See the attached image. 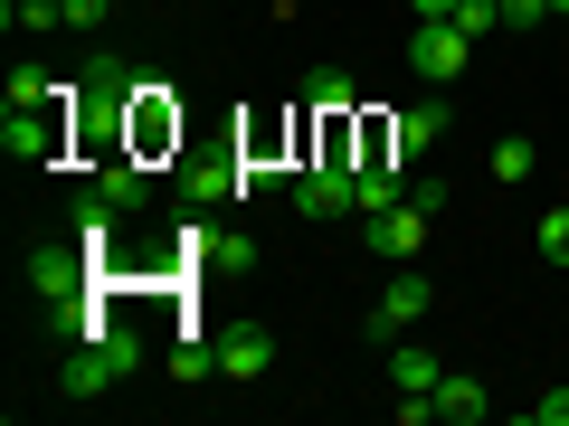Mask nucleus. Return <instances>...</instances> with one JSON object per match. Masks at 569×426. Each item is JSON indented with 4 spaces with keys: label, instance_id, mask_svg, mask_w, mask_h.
Listing matches in <instances>:
<instances>
[{
    "label": "nucleus",
    "instance_id": "obj_17",
    "mask_svg": "<svg viewBox=\"0 0 569 426\" xmlns=\"http://www.w3.org/2000/svg\"><path fill=\"white\" fill-rule=\"evenodd\" d=\"M447 20H456V29H466V39H485V29H503V0H456Z\"/></svg>",
    "mask_w": 569,
    "mask_h": 426
},
{
    "label": "nucleus",
    "instance_id": "obj_15",
    "mask_svg": "<svg viewBox=\"0 0 569 426\" xmlns=\"http://www.w3.org/2000/svg\"><path fill=\"white\" fill-rule=\"evenodd\" d=\"M305 95H313V114H351V77H342V67H323Z\"/></svg>",
    "mask_w": 569,
    "mask_h": 426
},
{
    "label": "nucleus",
    "instance_id": "obj_9",
    "mask_svg": "<svg viewBox=\"0 0 569 426\" xmlns=\"http://www.w3.org/2000/svg\"><path fill=\"white\" fill-rule=\"evenodd\" d=\"M96 200L114 209V219L152 209V181H142V162H133V152H104V162H96Z\"/></svg>",
    "mask_w": 569,
    "mask_h": 426
},
{
    "label": "nucleus",
    "instance_id": "obj_21",
    "mask_svg": "<svg viewBox=\"0 0 569 426\" xmlns=\"http://www.w3.org/2000/svg\"><path fill=\"white\" fill-rule=\"evenodd\" d=\"M39 95H67V85H48L39 67H10V104H39Z\"/></svg>",
    "mask_w": 569,
    "mask_h": 426
},
{
    "label": "nucleus",
    "instance_id": "obj_1",
    "mask_svg": "<svg viewBox=\"0 0 569 426\" xmlns=\"http://www.w3.org/2000/svg\"><path fill=\"white\" fill-rule=\"evenodd\" d=\"M142 332L133 323H96L86 313L77 323V351H67V398H104V388H123V379H142Z\"/></svg>",
    "mask_w": 569,
    "mask_h": 426
},
{
    "label": "nucleus",
    "instance_id": "obj_12",
    "mask_svg": "<svg viewBox=\"0 0 569 426\" xmlns=\"http://www.w3.org/2000/svg\"><path fill=\"white\" fill-rule=\"evenodd\" d=\"M437 379H447V369L427 361L418 342H389V388H437Z\"/></svg>",
    "mask_w": 569,
    "mask_h": 426
},
{
    "label": "nucleus",
    "instance_id": "obj_10",
    "mask_svg": "<svg viewBox=\"0 0 569 426\" xmlns=\"http://www.w3.org/2000/svg\"><path fill=\"white\" fill-rule=\"evenodd\" d=\"M427 398H437V417H447V426H485V407H493V398H485V379H466V369H447Z\"/></svg>",
    "mask_w": 569,
    "mask_h": 426
},
{
    "label": "nucleus",
    "instance_id": "obj_20",
    "mask_svg": "<svg viewBox=\"0 0 569 426\" xmlns=\"http://www.w3.org/2000/svg\"><path fill=\"white\" fill-rule=\"evenodd\" d=\"M0 20H10V29H58V0H10Z\"/></svg>",
    "mask_w": 569,
    "mask_h": 426
},
{
    "label": "nucleus",
    "instance_id": "obj_8",
    "mask_svg": "<svg viewBox=\"0 0 569 426\" xmlns=\"http://www.w3.org/2000/svg\"><path fill=\"white\" fill-rule=\"evenodd\" d=\"M418 246H427V209H418V200H399V209H370V256L408 265Z\"/></svg>",
    "mask_w": 569,
    "mask_h": 426
},
{
    "label": "nucleus",
    "instance_id": "obj_16",
    "mask_svg": "<svg viewBox=\"0 0 569 426\" xmlns=\"http://www.w3.org/2000/svg\"><path fill=\"white\" fill-rule=\"evenodd\" d=\"M238 181H247V171H228V162H200V171H190V200L209 209V200H228V190H238Z\"/></svg>",
    "mask_w": 569,
    "mask_h": 426
},
{
    "label": "nucleus",
    "instance_id": "obj_24",
    "mask_svg": "<svg viewBox=\"0 0 569 426\" xmlns=\"http://www.w3.org/2000/svg\"><path fill=\"white\" fill-rule=\"evenodd\" d=\"M456 0H408V20H447Z\"/></svg>",
    "mask_w": 569,
    "mask_h": 426
},
{
    "label": "nucleus",
    "instance_id": "obj_14",
    "mask_svg": "<svg viewBox=\"0 0 569 426\" xmlns=\"http://www.w3.org/2000/svg\"><path fill=\"white\" fill-rule=\"evenodd\" d=\"M531 246H541L550 265H569V200H560V209H541V227H531Z\"/></svg>",
    "mask_w": 569,
    "mask_h": 426
},
{
    "label": "nucleus",
    "instance_id": "obj_11",
    "mask_svg": "<svg viewBox=\"0 0 569 426\" xmlns=\"http://www.w3.org/2000/svg\"><path fill=\"white\" fill-rule=\"evenodd\" d=\"M266 369H276V342L266 332H228L219 342V379H266Z\"/></svg>",
    "mask_w": 569,
    "mask_h": 426
},
{
    "label": "nucleus",
    "instance_id": "obj_22",
    "mask_svg": "<svg viewBox=\"0 0 569 426\" xmlns=\"http://www.w3.org/2000/svg\"><path fill=\"white\" fill-rule=\"evenodd\" d=\"M503 29H550V0H503Z\"/></svg>",
    "mask_w": 569,
    "mask_h": 426
},
{
    "label": "nucleus",
    "instance_id": "obj_25",
    "mask_svg": "<svg viewBox=\"0 0 569 426\" xmlns=\"http://www.w3.org/2000/svg\"><path fill=\"white\" fill-rule=\"evenodd\" d=\"M550 20H569V0H550Z\"/></svg>",
    "mask_w": 569,
    "mask_h": 426
},
{
    "label": "nucleus",
    "instance_id": "obj_6",
    "mask_svg": "<svg viewBox=\"0 0 569 426\" xmlns=\"http://www.w3.org/2000/svg\"><path fill=\"white\" fill-rule=\"evenodd\" d=\"M86 246H39V256H29V294H39V304H58V313H77V294H86Z\"/></svg>",
    "mask_w": 569,
    "mask_h": 426
},
{
    "label": "nucleus",
    "instance_id": "obj_3",
    "mask_svg": "<svg viewBox=\"0 0 569 426\" xmlns=\"http://www.w3.org/2000/svg\"><path fill=\"white\" fill-rule=\"evenodd\" d=\"M295 209H305V219H342V209H361V190H351V152H313V162L295 171Z\"/></svg>",
    "mask_w": 569,
    "mask_h": 426
},
{
    "label": "nucleus",
    "instance_id": "obj_2",
    "mask_svg": "<svg viewBox=\"0 0 569 426\" xmlns=\"http://www.w3.org/2000/svg\"><path fill=\"white\" fill-rule=\"evenodd\" d=\"M427 313H437V284L399 265V275L380 284V304L361 313V332H370V342H399V332H408V323H427Z\"/></svg>",
    "mask_w": 569,
    "mask_h": 426
},
{
    "label": "nucleus",
    "instance_id": "obj_23",
    "mask_svg": "<svg viewBox=\"0 0 569 426\" xmlns=\"http://www.w3.org/2000/svg\"><path fill=\"white\" fill-rule=\"evenodd\" d=\"M531 426H569V388H550V398H531Z\"/></svg>",
    "mask_w": 569,
    "mask_h": 426
},
{
    "label": "nucleus",
    "instance_id": "obj_7",
    "mask_svg": "<svg viewBox=\"0 0 569 426\" xmlns=\"http://www.w3.org/2000/svg\"><path fill=\"white\" fill-rule=\"evenodd\" d=\"M380 142H389V152H399L408 171H418L427 152H437V142H447V104H399V114L380 123Z\"/></svg>",
    "mask_w": 569,
    "mask_h": 426
},
{
    "label": "nucleus",
    "instance_id": "obj_5",
    "mask_svg": "<svg viewBox=\"0 0 569 426\" xmlns=\"http://www.w3.org/2000/svg\"><path fill=\"white\" fill-rule=\"evenodd\" d=\"M0 142H10V162H58V142H67L58 95H39V104H10V114H0Z\"/></svg>",
    "mask_w": 569,
    "mask_h": 426
},
{
    "label": "nucleus",
    "instance_id": "obj_4",
    "mask_svg": "<svg viewBox=\"0 0 569 426\" xmlns=\"http://www.w3.org/2000/svg\"><path fill=\"white\" fill-rule=\"evenodd\" d=\"M466 58H475V39L456 20H418V29H408V67H418L427 85H456V77H466Z\"/></svg>",
    "mask_w": 569,
    "mask_h": 426
},
{
    "label": "nucleus",
    "instance_id": "obj_13",
    "mask_svg": "<svg viewBox=\"0 0 569 426\" xmlns=\"http://www.w3.org/2000/svg\"><path fill=\"white\" fill-rule=\"evenodd\" d=\"M531 171H541L531 133H503V142H493V181H531Z\"/></svg>",
    "mask_w": 569,
    "mask_h": 426
},
{
    "label": "nucleus",
    "instance_id": "obj_18",
    "mask_svg": "<svg viewBox=\"0 0 569 426\" xmlns=\"http://www.w3.org/2000/svg\"><path fill=\"white\" fill-rule=\"evenodd\" d=\"M171 379H219V351H209V342H181V351H171Z\"/></svg>",
    "mask_w": 569,
    "mask_h": 426
},
{
    "label": "nucleus",
    "instance_id": "obj_19",
    "mask_svg": "<svg viewBox=\"0 0 569 426\" xmlns=\"http://www.w3.org/2000/svg\"><path fill=\"white\" fill-rule=\"evenodd\" d=\"M114 20V0H58V29H104Z\"/></svg>",
    "mask_w": 569,
    "mask_h": 426
}]
</instances>
